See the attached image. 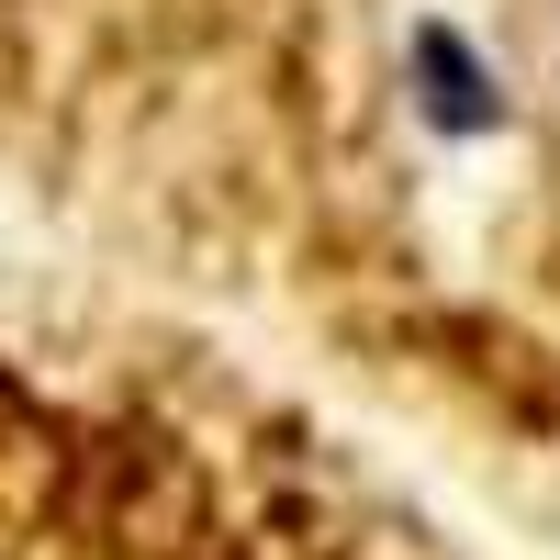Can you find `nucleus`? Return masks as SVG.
<instances>
[{
    "label": "nucleus",
    "mask_w": 560,
    "mask_h": 560,
    "mask_svg": "<svg viewBox=\"0 0 560 560\" xmlns=\"http://www.w3.org/2000/svg\"><path fill=\"white\" fill-rule=\"evenodd\" d=\"M504 23V79L527 113V191L549 179V224H560V0H482Z\"/></svg>",
    "instance_id": "obj_1"
}]
</instances>
